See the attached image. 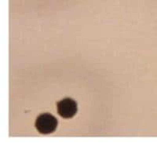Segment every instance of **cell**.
Masks as SVG:
<instances>
[{"instance_id":"6da1fadb","label":"cell","mask_w":157,"mask_h":157,"mask_svg":"<svg viewBox=\"0 0 157 157\" xmlns=\"http://www.w3.org/2000/svg\"><path fill=\"white\" fill-rule=\"evenodd\" d=\"M57 120L50 113H43L38 116L36 121V127L40 134H51L57 127Z\"/></svg>"},{"instance_id":"7a4b0ae2","label":"cell","mask_w":157,"mask_h":157,"mask_svg":"<svg viewBox=\"0 0 157 157\" xmlns=\"http://www.w3.org/2000/svg\"><path fill=\"white\" fill-rule=\"evenodd\" d=\"M77 104L71 98H64L57 103V113L61 117L69 119L77 113Z\"/></svg>"}]
</instances>
